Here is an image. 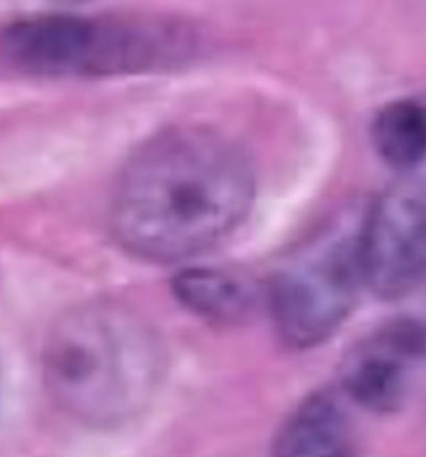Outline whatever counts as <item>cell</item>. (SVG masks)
<instances>
[{
	"mask_svg": "<svg viewBox=\"0 0 426 457\" xmlns=\"http://www.w3.org/2000/svg\"><path fill=\"white\" fill-rule=\"evenodd\" d=\"M63 3H83V0H63Z\"/></svg>",
	"mask_w": 426,
	"mask_h": 457,
	"instance_id": "10",
	"label": "cell"
},
{
	"mask_svg": "<svg viewBox=\"0 0 426 457\" xmlns=\"http://www.w3.org/2000/svg\"><path fill=\"white\" fill-rule=\"evenodd\" d=\"M362 275L378 297L409 295L426 275V186L400 183L364 210Z\"/></svg>",
	"mask_w": 426,
	"mask_h": 457,
	"instance_id": "5",
	"label": "cell"
},
{
	"mask_svg": "<svg viewBox=\"0 0 426 457\" xmlns=\"http://www.w3.org/2000/svg\"><path fill=\"white\" fill-rule=\"evenodd\" d=\"M172 290L186 311L213 324H239L266 303L262 284L232 268H186L172 279Z\"/></svg>",
	"mask_w": 426,
	"mask_h": 457,
	"instance_id": "7",
	"label": "cell"
},
{
	"mask_svg": "<svg viewBox=\"0 0 426 457\" xmlns=\"http://www.w3.org/2000/svg\"><path fill=\"white\" fill-rule=\"evenodd\" d=\"M163 375L159 333L125 303L88 302L70 308L45 339L47 393L80 422H128L150 404Z\"/></svg>",
	"mask_w": 426,
	"mask_h": 457,
	"instance_id": "2",
	"label": "cell"
},
{
	"mask_svg": "<svg viewBox=\"0 0 426 457\" xmlns=\"http://www.w3.org/2000/svg\"><path fill=\"white\" fill-rule=\"evenodd\" d=\"M255 170L208 128L159 134L128 161L112 196V232L146 262H186L221 244L248 217Z\"/></svg>",
	"mask_w": 426,
	"mask_h": 457,
	"instance_id": "1",
	"label": "cell"
},
{
	"mask_svg": "<svg viewBox=\"0 0 426 457\" xmlns=\"http://www.w3.org/2000/svg\"><path fill=\"white\" fill-rule=\"evenodd\" d=\"M362 219L342 210L322 223L272 275L263 288L277 335L290 348H315L329 342L355 308L364 286Z\"/></svg>",
	"mask_w": 426,
	"mask_h": 457,
	"instance_id": "4",
	"label": "cell"
},
{
	"mask_svg": "<svg viewBox=\"0 0 426 457\" xmlns=\"http://www.w3.org/2000/svg\"><path fill=\"white\" fill-rule=\"evenodd\" d=\"M426 361V326L397 320L362 339L344 357L339 382L355 404L388 413L405 402L411 378Z\"/></svg>",
	"mask_w": 426,
	"mask_h": 457,
	"instance_id": "6",
	"label": "cell"
},
{
	"mask_svg": "<svg viewBox=\"0 0 426 457\" xmlns=\"http://www.w3.org/2000/svg\"><path fill=\"white\" fill-rule=\"evenodd\" d=\"M4 58L43 76H107L170 65L190 54L192 36L179 22L138 16L40 13L3 31Z\"/></svg>",
	"mask_w": 426,
	"mask_h": 457,
	"instance_id": "3",
	"label": "cell"
},
{
	"mask_svg": "<svg viewBox=\"0 0 426 457\" xmlns=\"http://www.w3.org/2000/svg\"><path fill=\"white\" fill-rule=\"evenodd\" d=\"M373 145L397 172H411L426 159V105L415 98L387 103L373 119Z\"/></svg>",
	"mask_w": 426,
	"mask_h": 457,
	"instance_id": "9",
	"label": "cell"
},
{
	"mask_svg": "<svg viewBox=\"0 0 426 457\" xmlns=\"http://www.w3.org/2000/svg\"><path fill=\"white\" fill-rule=\"evenodd\" d=\"M271 457H355V433L339 397L308 395L280 428Z\"/></svg>",
	"mask_w": 426,
	"mask_h": 457,
	"instance_id": "8",
	"label": "cell"
}]
</instances>
